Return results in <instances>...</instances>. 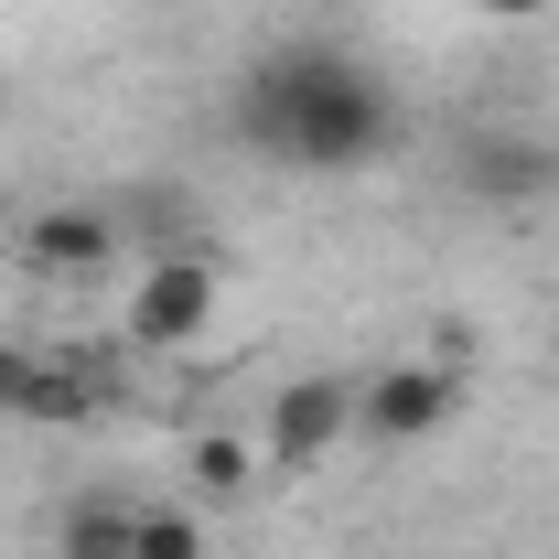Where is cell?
Returning a JSON list of instances; mask_svg holds the SVG:
<instances>
[{"label":"cell","instance_id":"7","mask_svg":"<svg viewBox=\"0 0 559 559\" xmlns=\"http://www.w3.org/2000/svg\"><path fill=\"white\" fill-rule=\"evenodd\" d=\"M130 527H140V506H119V495H75L66 516H55V559H130Z\"/></svg>","mask_w":559,"mask_h":559},{"label":"cell","instance_id":"8","mask_svg":"<svg viewBox=\"0 0 559 559\" xmlns=\"http://www.w3.org/2000/svg\"><path fill=\"white\" fill-rule=\"evenodd\" d=\"M183 463H194V495L226 506V495L259 485V463H270V452H259V441H237V430H194V452H183Z\"/></svg>","mask_w":559,"mask_h":559},{"label":"cell","instance_id":"2","mask_svg":"<svg viewBox=\"0 0 559 559\" xmlns=\"http://www.w3.org/2000/svg\"><path fill=\"white\" fill-rule=\"evenodd\" d=\"M452 409H463V377H452L441 355H399V366H377V377L355 388V430H366L377 452H419Z\"/></svg>","mask_w":559,"mask_h":559},{"label":"cell","instance_id":"1","mask_svg":"<svg viewBox=\"0 0 559 559\" xmlns=\"http://www.w3.org/2000/svg\"><path fill=\"white\" fill-rule=\"evenodd\" d=\"M237 130H248V151H270L290 173H366L399 140V86L355 66L345 44H280L237 86Z\"/></svg>","mask_w":559,"mask_h":559},{"label":"cell","instance_id":"4","mask_svg":"<svg viewBox=\"0 0 559 559\" xmlns=\"http://www.w3.org/2000/svg\"><path fill=\"white\" fill-rule=\"evenodd\" d=\"M345 441H355V377H290L270 399V430H259V452H270L280 474H312Z\"/></svg>","mask_w":559,"mask_h":559},{"label":"cell","instance_id":"3","mask_svg":"<svg viewBox=\"0 0 559 559\" xmlns=\"http://www.w3.org/2000/svg\"><path fill=\"white\" fill-rule=\"evenodd\" d=\"M205 323H215V270L194 259V248H173V259H151V270L130 280V345L140 355L205 345Z\"/></svg>","mask_w":559,"mask_h":559},{"label":"cell","instance_id":"10","mask_svg":"<svg viewBox=\"0 0 559 559\" xmlns=\"http://www.w3.org/2000/svg\"><path fill=\"white\" fill-rule=\"evenodd\" d=\"M33 388H44V355L0 345V419H33Z\"/></svg>","mask_w":559,"mask_h":559},{"label":"cell","instance_id":"5","mask_svg":"<svg viewBox=\"0 0 559 559\" xmlns=\"http://www.w3.org/2000/svg\"><path fill=\"white\" fill-rule=\"evenodd\" d=\"M559 183V151L538 130H485L474 151H463V194L474 205H495V215H516V205H538Z\"/></svg>","mask_w":559,"mask_h":559},{"label":"cell","instance_id":"11","mask_svg":"<svg viewBox=\"0 0 559 559\" xmlns=\"http://www.w3.org/2000/svg\"><path fill=\"white\" fill-rule=\"evenodd\" d=\"M474 11H485V22H495V33H527V22H549V11H559V0H474Z\"/></svg>","mask_w":559,"mask_h":559},{"label":"cell","instance_id":"9","mask_svg":"<svg viewBox=\"0 0 559 559\" xmlns=\"http://www.w3.org/2000/svg\"><path fill=\"white\" fill-rule=\"evenodd\" d=\"M130 559H205V516L194 506H140Z\"/></svg>","mask_w":559,"mask_h":559},{"label":"cell","instance_id":"6","mask_svg":"<svg viewBox=\"0 0 559 559\" xmlns=\"http://www.w3.org/2000/svg\"><path fill=\"white\" fill-rule=\"evenodd\" d=\"M22 259L44 280H108V259H119V215L108 205H44L33 226H22Z\"/></svg>","mask_w":559,"mask_h":559}]
</instances>
